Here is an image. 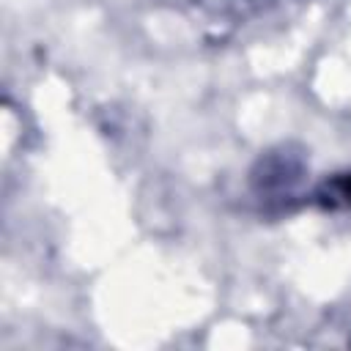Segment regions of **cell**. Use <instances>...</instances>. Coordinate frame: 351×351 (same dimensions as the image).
Here are the masks:
<instances>
[{
	"instance_id": "1",
	"label": "cell",
	"mask_w": 351,
	"mask_h": 351,
	"mask_svg": "<svg viewBox=\"0 0 351 351\" xmlns=\"http://www.w3.org/2000/svg\"><path fill=\"white\" fill-rule=\"evenodd\" d=\"M307 181V154L296 143H280L266 148L250 167L247 184L252 200L266 214H288Z\"/></svg>"
},
{
	"instance_id": "2",
	"label": "cell",
	"mask_w": 351,
	"mask_h": 351,
	"mask_svg": "<svg viewBox=\"0 0 351 351\" xmlns=\"http://www.w3.org/2000/svg\"><path fill=\"white\" fill-rule=\"evenodd\" d=\"M310 200L321 211H351V170H337L318 181Z\"/></svg>"
}]
</instances>
